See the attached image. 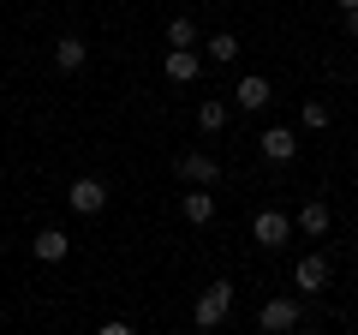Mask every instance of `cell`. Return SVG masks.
<instances>
[{"label":"cell","mask_w":358,"mask_h":335,"mask_svg":"<svg viewBox=\"0 0 358 335\" xmlns=\"http://www.w3.org/2000/svg\"><path fill=\"white\" fill-rule=\"evenodd\" d=\"M227 311H233V287L227 282H209L203 294H197V329H215Z\"/></svg>","instance_id":"6da1fadb"},{"label":"cell","mask_w":358,"mask_h":335,"mask_svg":"<svg viewBox=\"0 0 358 335\" xmlns=\"http://www.w3.org/2000/svg\"><path fill=\"white\" fill-rule=\"evenodd\" d=\"M66 204H72L78 216H96V210L108 204V186H102V180H90V174H78V180L66 186Z\"/></svg>","instance_id":"7a4b0ae2"},{"label":"cell","mask_w":358,"mask_h":335,"mask_svg":"<svg viewBox=\"0 0 358 335\" xmlns=\"http://www.w3.org/2000/svg\"><path fill=\"white\" fill-rule=\"evenodd\" d=\"M257 329H263V335H287V329H299V299H268V306L257 311Z\"/></svg>","instance_id":"3957f363"},{"label":"cell","mask_w":358,"mask_h":335,"mask_svg":"<svg viewBox=\"0 0 358 335\" xmlns=\"http://www.w3.org/2000/svg\"><path fill=\"white\" fill-rule=\"evenodd\" d=\"M173 174H179L185 186H215V174H221V168H215V156H209V150H185Z\"/></svg>","instance_id":"277c9868"},{"label":"cell","mask_w":358,"mask_h":335,"mask_svg":"<svg viewBox=\"0 0 358 335\" xmlns=\"http://www.w3.org/2000/svg\"><path fill=\"white\" fill-rule=\"evenodd\" d=\"M251 233H257V245H268V252H281V245L293 240V221H287L281 210H263V216L251 221Z\"/></svg>","instance_id":"5b68a950"},{"label":"cell","mask_w":358,"mask_h":335,"mask_svg":"<svg viewBox=\"0 0 358 335\" xmlns=\"http://www.w3.org/2000/svg\"><path fill=\"white\" fill-rule=\"evenodd\" d=\"M293 287H299V294H322V287H329V258H322V252L299 258L293 264Z\"/></svg>","instance_id":"8992f818"},{"label":"cell","mask_w":358,"mask_h":335,"mask_svg":"<svg viewBox=\"0 0 358 335\" xmlns=\"http://www.w3.org/2000/svg\"><path fill=\"white\" fill-rule=\"evenodd\" d=\"M257 150H263L268 162H293V156H299V132H287V126H268L263 138H257Z\"/></svg>","instance_id":"52a82bcc"},{"label":"cell","mask_w":358,"mask_h":335,"mask_svg":"<svg viewBox=\"0 0 358 335\" xmlns=\"http://www.w3.org/2000/svg\"><path fill=\"white\" fill-rule=\"evenodd\" d=\"M162 72L173 78V84H197V72H203V60H197V48H167Z\"/></svg>","instance_id":"ba28073f"},{"label":"cell","mask_w":358,"mask_h":335,"mask_svg":"<svg viewBox=\"0 0 358 335\" xmlns=\"http://www.w3.org/2000/svg\"><path fill=\"white\" fill-rule=\"evenodd\" d=\"M179 216L192 221V228H209V221H215V198H209L203 186H197V192H179Z\"/></svg>","instance_id":"9c48e42d"},{"label":"cell","mask_w":358,"mask_h":335,"mask_svg":"<svg viewBox=\"0 0 358 335\" xmlns=\"http://www.w3.org/2000/svg\"><path fill=\"white\" fill-rule=\"evenodd\" d=\"M268 96H275V90H268V78H239V90H233V102H239V108H251V114H263V108H268Z\"/></svg>","instance_id":"30bf717a"},{"label":"cell","mask_w":358,"mask_h":335,"mask_svg":"<svg viewBox=\"0 0 358 335\" xmlns=\"http://www.w3.org/2000/svg\"><path fill=\"white\" fill-rule=\"evenodd\" d=\"M84 60H90L84 36H60L54 42V66H60V72H84Z\"/></svg>","instance_id":"8fae6325"},{"label":"cell","mask_w":358,"mask_h":335,"mask_svg":"<svg viewBox=\"0 0 358 335\" xmlns=\"http://www.w3.org/2000/svg\"><path fill=\"white\" fill-rule=\"evenodd\" d=\"M299 233H310V240L329 233V204H322V198H310V204L299 210Z\"/></svg>","instance_id":"7c38bea8"},{"label":"cell","mask_w":358,"mask_h":335,"mask_svg":"<svg viewBox=\"0 0 358 335\" xmlns=\"http://www.w3.org/2000/svg\"><path fill=\"white\" fill-rule=\"evenodd\" d=\"M66 252H72V240H66L60 228H42V233H36V258H42V264H60Z\"/></svg>","instance_id":"4fadbf2b"},{"label":"cell","mask_w":358,"mask_h":335,"mask_svg":"<svg viewBox=\"0 0 358 335\" xmlns=\"http://www.w3.org/2000/svg\"><path fill=\"white\" fill-rule=\"evenodd\" d=\"M203 54H209V60H221V66L239 60V36H233V30H221V36H209V42H203Z\"/></svg>","instance_id":"5bb4252c"},{"label":"cell","mask_w":358,"mask_h":335,"mask_svg":"<svg viewBox=\"0 0 358 335\" xmlns=\"http://www.w3.org/2000/svg\"><path fill=\"white\" fill-rule=\"evenodd\" d=\"M197 126H203V132H221V126H227V102H221V96H209V102L197 108Z\"/></svg>","instance_id":"9a60e30c"},{"label":"cell","mask_w":358,"mask_h":335,"mask_svg":"<svg viewBox=\"0 0 358 335\" xmlns=\"http://www.w3.org/2000/svg\"><path fill=\"white\" fill-rule=\"evenodd\" d=\"M167 48H197V25L192 18H173V25H167Z\"/></svg>","instance_id":"2e32d148"},{"label":"cell","mask_w":358,"mask_h":335,"mask_svg":"<svg viewBox=\"0 0 358 335\" xmlns=\"http://www.w3.org/2000/svg\"><path fill=\"white\" fill-rule=\"evenodd\" d=\"M299 126H305V132H322V126H329V102H305V108H299Z\"/></svg>","instance_id":"e0dca14e"},{"label":"cell","mask_w":358,"mask_h":335,"mask_svg":"<svg viewBox=\"0 0 358 335\" xmlns=\"http://www.w3.org/2000/svg\"><path fill=\"white\" fill-rule=\"evenodd\" d=\"M96 335H131V323H120V317H114V323H102Z\"/></svg>","instance_id":"ac0fdd59"},{"label":"cell","mask_w":358,"mask_h":335,"mask_svg":"<svg viewBox=\"0 0 358 335\" xmlns=\"http://www.w3.org/2000/svg\"><path fill=\"white\" fill-rule=\"evenodd\" d=\"M346 36H358V13H346Z\"/></svg>","instance_id":"d6986e66"},{"label":"cell","mask_w":358,"mask_h":335,"mask_svg":"<svg viewBox=\"0 0 358 335\" xmlns=\"http://www.w3.org/2000/svg\"><path fill=\"white\" fill-rule=\"evenodd\" d=\"M341 13H358V0H341Z\"/></svg>","instance_id":"ffe728a7"},{"label":"cell","mask_w":358,"mask_h":335,"mask_svg":"<svg viewBox=\"0 0 358 335\" xmlns=\"http://www.w3.org/2000/svg\"><path fill=\"white\" fill-rule=\"evenodd\" d=\"M179 335H192V329H179Z\"/></svg>","instance_id":"44dd1931"},{"label":"cell","mask_w":358,"mask_h":335,"mask_svg":"<svg viewBox=\"0 0 358 335\" xmlns=\"http://www.w3.org/2000/svg\"><path fill=\"white\" fill-rule=\"evenodd\" d=\"M352 150H358V144H352Z\"/></svg>","instance_id":"7402d4cb"}]
</instances>
